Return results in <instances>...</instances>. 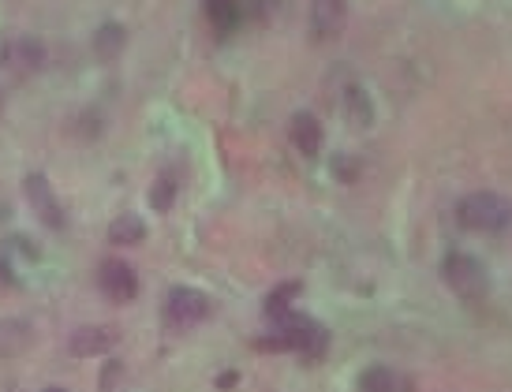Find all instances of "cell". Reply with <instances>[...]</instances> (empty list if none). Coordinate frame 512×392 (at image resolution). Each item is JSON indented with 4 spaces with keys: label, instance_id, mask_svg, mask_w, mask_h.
<instances>
[{
    "label": "cell",
    "instance_id": "1",
    "mask_svg": "<svg viewBox=\"0 0 512 392\" xmlns=\"http://www.w3.org/2000/svg\"><path fill=\"white\" fill-rule=\"evenodd\" d=\"M329 344V333L318 322L303 318V314H285L270 336H262L255 348L258 351H296L303 359H322V351Z\"/></svg>",
    "mask_w": 512,
    "mask_h": 392
},
{
    "label": "cell",
    "instance_id": "2",
    "mask_svg": "<svg viewBox=\"0 0 512 392\" xmlns=\"http://www.w3.org/2000/svg\"><path fill=\"white\" fill-rule=\"evenodd\" d=\"M456 221L468 232H505L512 224V202L494 191H475L456 206Z\"/></svg>",
    "mask_w": 512,
    "mask_h": 392
},
{
    "label": "cell",
    "instance_id": "3",
    "mask_svg": "<svg viewBox=\"0 0 512 392\" xmlns=\"http://www.w3.org/2000/svg\"><path fill=\"white\" fill-rule=\"evenodd\" d=\"M441 280L453 288L464 303H479L486 299L490 292V273L479 258H471V254H449L445 262H441Z\"/></svg>",
    "mask_w": 512,
    "mask_h": 392
},
{
    "label": "cell",
    "instance_id": "4",
    "mask_svg": "<svg viewBox=\"0 0 512 392\" xmlns=\"http://www.w3.org/2000/svg\"><path fill=\"white\" fill-rule=\"evenodd\" d=\"M210 314V295L199 288H172L169 303H165V318L176 329H191Z\"/></svg>",
    "mask_w": 512,
    "mask_h": 392
},
{
    "label": "cell",
    "instance_id": "5",
    "mask_svg": "<svg viewBox=\"0 0 512 392\" xmlns=\"http://www.w3.org/2000/svg\"><path fill=\"white\" fill-rule=\"evenodd\" d=\"M27 202H30V213H38L42 217V224H49V228H60L64 224V210H60L57 195H53V187H49V180H45L42 172H34V176H27Z\"/></svg>",
    "mask_w": 512,
    "mask_h": 392
},
{
    "label": "cell",
    "instance_id": "6",
    "mask_svg": "<svg viewBox=\"0 0 512 392\" xmlns=\"http://www.w3.org/2000/svg\"><path fill=\"white\" fill-rule=\"evenodd\" d=\"M98 284H101V292L109 295L113 303H131L135 292H139V277H135V269H131L128 262H116V258L101 266Z\"/></svg>",
    "mask_w": 512,
    "mask_h": 392
},
{
    "label": "cell",
    "instance_id": "7",
    "mask_svg": "<svg viewBox=\"0 0 512 392\" xmlns=\"http://www.w3.org/2000/svg\"><path fill=\"white\" fill-rule=\"evenodd\" d=\"M288 139L303 157H318L322 154V124L314 112H296L292 124H288Z\"/></svg>",
    "mask_w": 512,
    "mask_h": 392
},
{
    "label": "cell",
    "instance_id": "8",
    "mask_svg": "<svg viewBox=\"0 0 512 392\" xmlns=\"http://www.w3.org/2000/svg\"><path fill=\"white\" fill-rule=\"evenodd\" d=\"M359 392H415V381L389 366H370L359 374Z\"/></svg>",
    "mask_w": 512,
    "mask_h": 392
},
{
    "label": "cell",
    "instance_id": "9",
    "mask_svg": "<svg viewBox=\"0 0 512 392\" xmlns=\"http://www.w3.org/2000/svg\"><path fill=\"white\" fill-rule=\"evenodd\" d=\"M344 4L348 0H314L311 27L318 38H337L344 27Z\"/></svg>",
    "mask_w": 512,
    "mask_h": 392
},
{
    "label": "cell",
    "instance_id": "10",
    "mask_svg": "<svg viewBox=\"0 0 512 392\" xmlns=\"http://www.w3.org/2000/svg\"><path fill=\"white\" fill-rule=\"evenodd\" d=\"M113 344H116L113 329H79V333L72 336L75 355H101V351H109Z\"/></svg>",
    "mask_w": 512,
    "mask_h": 392
},
{
    "label": "cell",
    "instance_id": "11",
    "mask_svg": "<svg viewBox=\"0 0 512 392\" xmlns=\"http://www.w3.org/2000/svg\"><path fill=\"white\" fill-rule=\"evenodd\" d=\"M109 239L120 243V247H135L146 239V224L135 217V213H120L113 224H109Z\"/></svg>",
    "mask_w": 512,
    "mask_h": 392
},
{
    "label": "cell",
    "instance_id": "12",
    "mask_svg": "<svg viewBox=\"0 0 512 392\" xmlns=\"http://www.w3.org/2000/svg\"><path fill=\"white\" fill-rule=\"evenodd\" d=\"M27 344H30L27 322H15V318H4V322H0V355H19Z\"/></svg>",
    "mask_w": 512,
    "mask_h": 392
},
{
    "label": "cell",
    "instance_id": "13",
    "mask_svg": "<svg viewBox=\"0 0 512 392\" xmlns=\"http://www.w3.org/2000/svg\"><path fill=\"white\" fill-rule=\"evenodd\" d=\"M299 295V284H281V288H277V292H270L266 295V307H262V314H266V318H273V322H281V318H285V314H292V299H296Z\"/></svg>",
    "mask_w": 512,
    "mask_h": 392
},
{
    "label": "cell",
    "instance_id": "14",
    "mask_svg": "<svg viewBox=\"0 0 512 392\" xmlns=\"http://www.w3.org/2000/svg\"><path fill=\"white\" fill-rule=\"evenodd\" d=\"M120 49H124V27H116V23L101 27L98 38H94V53L101 60H113V56H120Z\"/></svg>",
    "mask_w": 512,
    "mask_h": 392
},
{
    "label": "cell",
    "instance_id": "15",
    "mask_svg": "<svg viewBox=\"0 0 512 392\" xmlns=\"http://www.w3.org/2000/svg\"><path fill=\"white\" fill-rule=\"evenodd\" d=\"M348 120H352L356 127H370V120H374L367 94H363L359 86H352V90H348Z\"/></svg>",
    "mask_w": 512,
    "mask_h": 392
},
{
    "label": "cell",
    "instance_id": "16",
    "mask_svg": "<svg viewBox=\"0 0 512 392\" xmlns=\"http://www.w3.org/2000/svg\"><path fill=\"white\" fill-rule=\"evenodd\" d=\"M176 187H180V183H172V176L165 172V176L154 183V191H150V206H154L157 213H165L172 206V195H176Z\"/></svg>",
    "mask_w": 512,
    "mask_h": 392
},
{
    "label": "cell",
    "instance_id": "17",
    "mask_svg": "<svg viewBox=\"0 0 512 392\" xmlns=\"http://www.w3.org/2000/svg\"><path fill=\"white\" fill-rule=\"evenodd\" d=\"M217 385H221V389H232V385H236V374H225V378L217 381Z\"/></svg>",
    "mask_w": 512,
    "mask_h": 392
},
{
    "label": "cell",
    "instance_id": "18",
    "mask_svg": "<svg viewBox=\"0 0 512 392\" xmlns=\"http://www.w3.org/2000/svg\"><path fill=\"white\" fill-rule=\"evenodd\" d=\"M45 392H64V389H45Z\"/></svg>",
    "mask_w": 512,
    "mask_h": 392
}]
</instances>
